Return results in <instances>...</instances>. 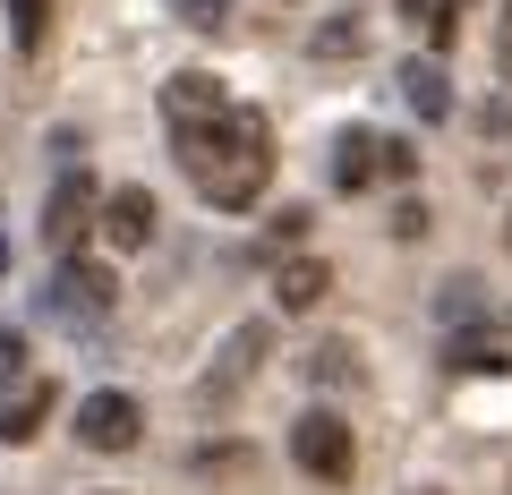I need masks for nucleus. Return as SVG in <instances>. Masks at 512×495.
<instances>
[{
  "instance_id": "f257e3e1",
  "label": "nucleus",
  "mask_w": 512,
  "mask_h": 495,
  "mask_svg": "<svg viewBox=\"0 0 512 495\" xmlns=\"http://www.w3.org/2000/svg\"><path fill=\"white\" fill-rule=\"evenodd\" d=\"M180 137V171L197 180L205 205H222V214H239V205L265 197V180H274V129H265V111L231 103L222 120H205V129H171Z\"/></svg>"
},
{
  "instance_id": "f03ea898",
  "label": "nucleus",
  "mask_w": 512,
  "mask_h": 495,
  "mask_svg": "<svg viewBox=\"0 0 512 495\" xmlns=\"http://www.w3.org/2000/svg\"><path fill=\"white\" fill-rule=\"evenodd\" d=\"M43 308L60 316V325H103L111 308H120V282H111V265H94V257H60V274H52V291H43Z\"/></svg>"
},
{
  "instance_id": "7ed1b4c3",
  "label": "nucleus",
  "mask_w": 512,
  "mask_h": 495,
  "mask_svg": "<svg viewBox=\"0 0 512 495\" xmlns=\"http://www.w3.org/2000/svg\"><path fill=\"white\" fill-rule=\"evenodd\" d=\"M291 461H299L308 478H325V487H342L350 461H359V444H350V427L333 419V410H299V427H291Z\"/></svg>"
},
{
  "instance_id": "20e7f679",
  "label": "nucleus",
  "mask_w": 512,
  "mask_h": 495,
  "mask_svg": "<svg viewBox=\"0 0 512 495\" xmlns=\"http://www.w3.org/2000/svg\"><path fill=\"white\" fill-rule=\"evenodd\" d=\"M265 342H274V325H256V316H248V325H231V333H222V350H214V367H205V385H197V402H205V410H222V402H231V393L256 376Z\"/></svg>"
},
{
  "instance_id": "39448f33",
  "label": "nucleus",
  "mask_w": 512,
  "mask_h": 495,
  "mask_svg": "<svg viewBox=\"0 0 512 495\" xmlns=\"http://www.w3.org/2000/svg\"><path fill=\"white\" fill-rule=\"evenodd\" d=\"M137 436H146L137 393H86V402H77V444H86V453H128Z\"/></svg>"
},
{
  "instance_id": "423d86ee",
  "label": "nucleus",
  "mask_w": 512,
  "mask_h": 495,
  "mask_svg": "<svg viewBox=\"0 0 512 495\" xmlns=\"http://www.w3.org/2000/svg\"><path fill=\"white\" fill-rule=\"evenodd\" d=\"M94 214H103V205H94V180H86V171H69V180L52 188V205H43V239H52L60 257H77V239L94 231Z\"/></svg>"
},
{
  "instance_id": "0eeeda50",
  "label": "nucleus",
  "mask_w": 512,
  "mask_h": 495,
  "mask_svg": "<svg viewBox=\"0 0 512 495\" xmlns=\"http://www.w3.org/2000/svg\"><path fill=\"white\" fill-rule=\"evenodd\" d=\"M163 111H171V129H205V120H222V111H231V94H222V77L180 69V77L163 86Z\"/></svg>"
},
{
  "instance_id": "6e6552de",
  "label": "nucleus",
  "mask_w": 512,
  "mask_h": 495,
  "mask_svg": "<svg viewBox=\"0 0 512 495\" xmlns=\"http://www.w3.org/2000/svg\"><path fill=\"white\" fill-rule=\"evenodd\" d=\"M103 239L111 248H146L154 239V197L146 188H111L103 197Z\"/></svg>"
},
{
  "instance_id": "1a4fd4ad",
  "label": "nucleus",
  "mask_w": 512,
  "mask_h": 495,
  "mask_svg": "<svg viewBox=\"0 0 512 495\" xmlns=\"http://www.w3.org/2000/svg\"><path fill=\"white\" fill-rule=\"evenodd\" d=\"M444 367L453 376H512V333H453Z\"/></svg>"
},
{
  "instance_id": "9d476101",
  "label": "nucleus",
  "mask_w": 512,
  "mask_h": 495,
  "mask_svg": "<svg viewBox=\"0 0 512 495\" xmlns=\"http://www.w3.org/2000/svg\"><path fill=\"white\" fill-rule=\"evenodd\" d=\"M325 291H333V265H325V257H291V265H282V274H274V299H282V308H291V316L325 308Z\"/></svg>"
},
{
  "instance_id": "9b49d317",
  "label": "nucleus",
  "mask_w": 512,
  "mask_h": 495,
  "mask_svg": "<svg viewBox=\"0 0 512 495\" xmlns=\"http://www.w3.org/2000/svg\"><path fill=\"white\" fill-rule=\"evenodd\" d=\"M376 154H384L376 129H342V146H333V188H342V197L367 188V180H376Z\"/></svg>"
},
{
  "instance_id": "f8f14e48",
  "label": "nucleus",
  "mask_w": 512,
  "mask_h": 495,
  "mask_svg": "<svg viewBox=\"0 0 512 495\" xmlns=\"http://www.w3.org/2000/svg\"><path fill=\"white\" fill-rule=\"evenodd\" d=\"M52 419V385H26L18 402H0V444H35Z\"/></svg>"
},
{
  "instance_id": "ddd939ff",
  "label": "nucleus",
  "mask_w": 512,
  "mask_h": 495,
  "mask_svg": "<svg viewBox=\"0 0 512 495\" xmlns=\"http://www.w3.org/2000/svg\"><path fill=\"white\" fill-rule=\"evenodd\" d=\"M402 94H410V111H419V120H444V111H453V86H444L436 60H410V69H402Z\"/></svg>"
},
{
  "instance_id": "4468645a",
  "label": "nucleus",
  "mask_w": 512,
  "mask_h": 495,
  "mask_svg": "<svg viewBox=\"0 0 512 495\" xmlns=\"http://www.w3.org/2000/svg\"><path fill=\"white\" fill-rule=\"evenodd\" d=\"M43 35H52V0H9V43H18V52H35Z\"/></svg>"
},
{
  "instance_id": "2eb2a0df",
  "label": "nucleus",
  "mask_w": 512,
  "mask_h": 495,
  "mask_svg": "<svg viewBox=\"0 0 512 495\" xmlns=\"http://www.w3.org/2000/svg\"><path fill=\"white\" fill-rule=\"evenodd\" d=\"M359 43H367V26L350 18V9H342L333 26H316V60H342V52H359Z\"/></svg>"
},
{
  "instance_id": "dca6fc26",
  "label": "nucleus",
  "mask_w": 512,
  "mask_h": 495,
  "mask_svg": "<svg viewBox=\"0 0 512 495\" xmlns=\"http://www.w3.org/2000/svg\"><path fill=\"white\" fill-rule=\"evenodd\" d=\"M0 385H26V333L0 325Z\"/></svg>"
},
{
  "instance_id": "f3484780",
  "label": "nucleus",
  "mask_w": 512,
  "mask_h": 495,
  "mask_svg": "<svg viewBox=\"0 0 512 495\" xmlns=\"http://www.w3.org/2000/svg\"><path fill=\"white\" fill-rule=\"evenodd\" d=\"M419 171V154L402 146V137H384V154H376V180H410Z\"/></svg>"
},
{
  "instance_id": "a211bd4d",
  "label": "nucleus",
  "mask_w": 512,
  "mask_h": 495,
  "mask_svg": "<svg viewBox=\"0 0 512 495\" xmlns=\"http://www.w3.org/2000/svg\"><path fill=\"white\" fill-rule=\"evenodd\" d=\"M308 376H316V385H342V376H350V350H342V342H325V350L308 359Z\"/></svg>"
},
{
  "instance_id": "6ab92c4d",
  "label": "nucleus",
  "mask_w": 512,
  "mask_h": 495,
  "mask_svg": "<svg viewBox=\"0 0 512 495\" xmlns=\"http://www.w3.org/2000/svg\"><path fill=\"white\" fill-rule=\"evenodd\" d=\"M478 308H487V299H478V282H470V274L444 282V316H453V325H461V316H478Z\"/></svg>"
},
{
  "instance_id": "aec40b11",
  "label": "nucleus",
  "mask_w": 512,
  "mask_h": 495,
  "mask_svg": "<svg viewBox=\"0 0 512 495\" xmlns=\"http://www.w3.org/2000/svg\"><path fill=\"white\" fill-rule=\"evenodd\" d=\"M419 231H427V205H419V197L393 205V239H419Z\"/></svg>"
},
{
  "instance_id": "412c9836",
  "label": "nucleus",
  "mask_w": 512,
  "mask_h": 495,
  "mask_svg": "<svg viewBox=\"0 0 512 495\" xmlns=\"http://www.w3.org/2000/svg\"><path fill=\"white\" fill-rule=\"evenodd\" d=\"M222 9L231 0H188V26H222Z\"/></svg>"
},
{
  "instance_id": "4be33fe9",
  "label": "nucleus",
  "mask_w": 512,
  "mask_h": 495,
  "mask_svg": "<svg viewBox=\"0 0 512 495\" xmlns=\"http://www.w3.org/2000/svg\"><path fill=\"white\" fill-rule=\"evenodd\" d=\"M402 18H419V26H427V18H436V0H402Z\"/></svg>"
},
{
  "instance_id": "5701e85b",
  "label": "nucleus",
  "mask_w": 512,
  "mask_h": 495,
  "mask_svg": "<svg viewBox=\"0 0 512 495\" xmlns=\"http://www.w3.org/2000/svg\"><path fill=\"white\" fill-rule=\"evenodd\" d=\"M419 495H436V487H419Z\"/></svg>"
}]
</instances>
